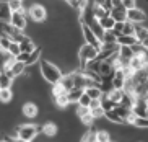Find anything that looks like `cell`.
<instances>
[{"instance_id": "8992f818", "label": "cell", "mask_w": 148, "mask_h": 142, "mask_svg": "<svg viewBox=\"0 0 148 142\" xmlns=\"http://www.w3.org/2000/svg\"><path fill=\"white\" fill-rule=\"evenodd\" d=\"M80 31H82V38H83V43L86 44H93V46H96L98 49H99L101 46V41L99 38L93 33V30L90 28L88 25H85V23H80Z\"/></svg>"}, {"instance_id": "d590c367", "label": "cell", "mask_w": 148, "mask_h": 142, "mask_svg": "<svg viewBox=\"0 0 148 142\" xmlns=\"http://www.w3.org/2000/svg\"><path fill=\"white\" fill-rule=\"evenodd\" d=\"M122 7L125 10H130L137 7V0H122Z\"/></svg>"}, {"instance_id": "ee69618b", "label": "cell", "mask_w": 148, "mask_h": 142, "mask_svg": "<svg viewBox=\"0 0 148 142\" xmlns=\"http://www.w3.org/2000/svg\"><path fill=\"white\" fill-rule=\"evenodd\" d=\"M111 142H116V141H111Z\"/></svg>"}, {"instance_id": "74e56055", "label": "cell", "mask_w": 148, "mask_h": 142, "mask_svg": "<svg viewBox=\"0 0 148 142\" xmlns=\"http://www.w3.org/2000/svg\"><path fill=\"white\" fill-rule=\"evenodd\" d=\"M101 106V100H91V103H90V109H95V108Z\"/></svg>"}, {"instance_id": "d6986e66", "label": "cell", "mask_w": 148, "mask_h": 142, "mask_svg": "<svg viewBox=\"0 0 148 142\" xmlns=\"http://www.w3.org/2000/svg\"><path fill=\"white\" fill-rule=\"evenodd\" d=\"M116 43L119 46H132V44L137 43V38L135 36H127V35H119L117 39H116Z\"/></svg>"}, {"instance_id": "e0dca14e", "label": "cell", "mask_w": 148, "mask_h": 142, "mask_svg": "<svg viewBox=\"0 0 148 142\" xmlns=\"http://www.w3.org/2000/svg\"><path fill=\"white\" fill-rule=\"evenodd\" d=\"M52 100H54V105H56L59 109H67V108L70 106V101H69L67 93L65 95H59V96H56V98H52Z\"/></svg>"}, {"instance_id": "3957f363", "label": "cell", "mask_w": 148, "mask_h": 142, "mask_svg": "<svg viewBox=\"0 0 148 142\" xmlns=\"http://www.w3.org/2000/svg\"><path fill=\"white\" fill-rule=\"evenodd\" d=\"M98 54H99V49H98L96 46L83 43L82 46H80V49H78V60H80L78 70H80V72H82V70H85L86 64L90 62V60L96 59V57H98Z\"/></svg>"}, {"instance_id": "7402d4cb", "label": "cell", "mask_w": 148, "mask_h": 142, "mask_svg": "<svg viewBox=\"0 0 148 142\" xmlns=\"http://www.w3.org/2000/svg\"><path fill=\"white\" fill-rule=\"evenodd\" d=\"M12 83H13V78L10 77L7 72L0 70V87L2 88H12Z\"/></svg>"}, {"instance_id": "1f68e13d", "label": "cell", "mask_w": 148, "mask_h": 142, "mask_svg": "<svg viewBox=\"0 0 148 142\" xmlns=\"http://www.w3.org/2000/svg\"><path fill=\"white\" fill-rule=\"evenodd\" d=\"M122 35H127V36H135V25L130 21H125L124 23V30H122Z\"/></svg>"}, {"instance_id": "5b68a950", "label": "cell", "mask_w": 148, "mask_h": 142, "mask_svg": "<svg viewBox=\"0 0 148 142\" xmlns=\"http://www.w3.org/2000/svg\"><path fill=\"white\" fill-rule=\"evenodd\" d=\"M28 13L25 8L21 10H18V12H12V17H10V25L15 26L16 30H26V26H28Z\"/></svg>"}, {"instance_id": "bcb514c9", "label": "cell", "mask_w": 148, "mask_h": 142, "mask_svg": "<svg viewBox=\"0 0 148 142\" xmlns=\"http://www.w3.org/2000/svg\"><path fill=\"white\" fill-rule=\"evenodd\" d=\"M0 88H2V87H0Z\"/></svg>"}, {"instance_id": "30bf717a", "label": "cell", "mask_w": 148, "mask_h": 142, "mask_svg": "<svg viewBox=\"0 0 148 142\" xmlns=\"http://www.w3.org/2000/svg\"><path fill=\"white\" fill-rule=\"evenodd\" d=\"M124 83H125V73L122 69L114 70L112 75V87L114 88H124Z\"/></svg>"}, {"instance_id": "8d00e7d4", "label": "cell", "mask_w": 148, "mask_h": 142, "mask_svg": "<svg viewBox=\"0 0 148 142\" xmlns=\"http://www.w3.org/2000/svg\"><path fill=\"white\" fill-rule=\"evenodd\" d=\"M28 59H29V54H28V52H20V54L16 56V60H20V62H25V64L28 62Z\"/></svg>"}, {"instance_id": "4fadbf2b", "label": "cell", "mask_w": 148, "mask_h": 142, "mask_svg": "<svg viewBox=\"0 0 148 142\" xmlns=\"http://www.w3.org/2000/svg\"><path fill=\"white\" fill-rule=\"evenodd\" d=\"M15 98V93L12 88H0V105H8Z\"/></svg>"}, {"instance_id": "cb8c5ba5", "label": "cell", "mask_w": 148, "mask_h": 142, "mask_svg": "<svg viewBox=\"0 0 148 142\" xmlns=\"http://www.w3.org/2000/svg\"><path fill=\"white\" fill-rule=\"evenodd\" d=\"M119 57L121 59H125V60H130L134 57V52H132V47L130 46H119Z\"/></svg>"}, {"instance_id": "9c48e42d", "label": "cell", "mask_w": 148, "mask_h": 142, "mask_svg": "<svg viewBox=\"0 0 148 142\" xmlns=\"http://www.w3.org/2000/svg\"><path fill=\"white\" fill-rule=\"evenodd\" d=\"M41 132L49 139L56 137L57 134H59V126H57V123H54V121H46V123L41 124Z\"/></svg>"}, {"instance_id": "f35d334b", "label": "cell", "mask_w": 148, "mask_h": 142, "mask_svg": "<svg viewBox=\"0 0 148 142\" xmlns=\"http://www.w3.org/2000/svg\"><path fill=\"white\" fill-rule=\"evenodd\" d=\"M111 3H112V8H119L122 7V0H111Z\"/></svg>"}, {"instance_id": "ac0fdd59", "label": "cell", "mask_w": 148, "mask_h": 142, "mask_svg": "<svg viewBox=\"0 0 148 142\" xmlns=\"http://www.w3.org/2000/svg\"><path fill=\"white\" fill-rule=\"evenodd\" d=\"M67 91L69 90L62 85V82H57V83H52V85H51V91H49V93H51L52 98H56V96H59V95H65Z\"/></svg>"}, {"instance_id": "603a6c76", "label": "cell", "mask_w": 148, "mask_h": 142, "mask_svg": "<svg viewBox=\"0 0 148 142\" xmlns=\"http://www.w3.org/2000/svg\"><path fill=\"white\" fill-rule=\"evenodd\" d=\"M148 36V28L145 25H135V38L137 41H143Z\"/></svg>"}, {"instance_id": "8fae6325", "label": "cell", "mask_w": 148, "mask_h": 142, "mask_svg": "<svg viewBox=\"0 0 148 142\" xmlns=\"http://www.w3.org/2000/svg\"><path fill=\"white\" fill-rule=\"evenodd\" d=\"M99 75L101 77H112L114 75V65H112L111 60H101Z\"/></svg>"}, {"instance_id": "d4e9b609", "label": "cell", "mask_w": 148, "mask_h": 142, "mask_svg": "<svg viewBox=\"0 0 148 142\" xmlns=\"http://www.w3.org/2000/svg\"><path fill=\"white\" fill-rule=\"evenodd\" d=\"M96 142H111V132L108 129L96 131Z\"/></svg>"}, {"instance_id": "836d02e7", "label": "cell", "mask_w": 148, "mask_h": 142, "mask_svg": "<svg viewBox=\"0 0 148 142\" xmlns=\"http://www.w3.org/2000/svg\"><path fill=\"white\" fill-rule=\"evenodd\" d=\"M8 52L12 54V56L16 57L18 54L21 52V49H20V43H15V41H12V43H10V46H8Z\"/></svg>"}, {"instance_id": "9a60e30c", "label": "cell", "mask_w": 148, "mask_h": 142, "mask_svg": "<svg viewBox=\"0 0 148 142\" xmlns=\"http://www.w3.org/2000/svg\"><path fill=\"white\" fill-rule=\"evenodd\" d=\"M85 93L90 96L91 100H101L103 98V90L99 88V85H91V87H86L85 88Z\"/></svg>"}, {"instance_id": "e575fe53", "label": "cell", "mask_w": 148, "mask_h": 142, "mask_svg": "<svg viewBox=\"0 0 148 142\" xmlns=\"http://www.w3.org/2000/svg\"><path fill=\"white\" fill-rule=\"evenodd\" d=\"M90 103H91V98L88 96L86 93H83L82 96H80V100H78V105H82V106H88L90 108Z\"/></svg>"}, {"instance_id": "4316f807", "label": "cell", "mask_w": 148, "mask_h": 142, "mask_svg": "<svg viewBox=\"0 0 148 142\" xmlns=\"http://www.w3.org/2000/svg\"><path fill=\"white\" fill-rule=\"evenodd\" d=\"M132 126L135 129H148V119L145 116H137Z\"/></svg>"}, {"instance_id": "6da1fadb", "label": "cell", "mask_w": 148, "mask_h": 142, "mask_svg": "<svg viewBox=\"0 0 148 142\" xmlns=\"http://www.w3.org/2000/svg\"><path fill=\"white\" fill-rule=\"evenodd\" d=\"M39 72H41V77L46 80V83L52 85V83L60 82L62 78V70L59 69V65L54 64L52 60H47V59H41L39 60Z\"/></svg>"}, {"instance_id": "52a82bcc", "label": "cell", "mask_w": 148, "mask_h": 142, "mask_svg": "<svg viewBox=\"0 0 148 142\" xmlns=\"http://www.w3.org/2000/svg\"><path fill=\"white\" fill-rule=\"evenodd\" d=\"M21 114L29 121L36 119L38 114H39V106H38V103L33 101V100H26V101L21 105Z\"/></svg>"}, {"instance_id": "484cf974", "label": "cell", "mask_w": 148, "mask_h": 142, "mask_svg": "<svg viewBox=\"0 0 148 142\" xmlns=\"http://www.w3.org/2000/svg\"><path fill=\"white\" fill-rule=\"evenodd\" d=\"M73 113H75V116L78 118H83V116H86V114H90V113H91V109H90V108L88 106H82V105H75V109H73Z\"/></svg>"}, {"instance_id": "d6a6232c", "label": "cell", "mask_w": 148, "mask_h": 142, "mask_svg": "<svg viewBox=\"0 0 148 142\" xmlns=\"http://www.w3.org/2000/svg\"><path fill=\"white\" fill-rule=\"evenodd\" d=\"M91 114L95 119H104L106 118V111L103 109V106H98L95 108V109H91Z\"/></svg>"}, {"instance_id": "ba28073f", "label": "cell", "mask_w": 148, "mask_h": 142, "mask_svg": "<svg viewBox=\"0 0 148 142\" xmlns=\"http://www.w3.org/2000/svg\"><path fill=\"white\" fill-rule=\"evenodd\" d=\"M145 20H147V15H145L143 8L135 7V8L127 10V21L134 23V25H143Z\"/></svg>"}, {"instance_id": "ffe728a7", "label": "cell", "mask_w": 148, "mask_h": 142, "mask_svg": "<svg viewBox=\"0 0 148 142\" xmlns=\"http://www.w3.org/2000/svg\"><path fill=\"white\" fill-rule=\"evenodd\" d=\"M109 15V10H106L103 5H95L93 3V17L96 20H101V18H104Z\"/></svg>"}, {"instance_id": "f6af8a7d", "label": "cell", "mask_w": 148, "mask_h": 142, "mask_svg": "<svg viewBox=\"0 0 148 142\" xmlns=\"http://www.w3.org/2000/svg\"><path fill=\"white\" fill-rule=\"evenodd\" d=\"M21 2H25V0H21Z\"/></svg>"}, {"instance_id": "60d3db41", "label": "cell", "mask_w": 148, "mask_h": 142, "mask_svg": "<svg viewBox=\"0 0 148 142\" xmlns=\"http://www.w3.org/2000/svg\"><path fill=\"white\" fill-rule=\"evenodd\" d=\"M145 118H147V119H148V109H147V113H145Z\"/></svg>"}, {"instance_id": "5bb4252c", "label": "cell", "mask_w": 148, "mask_h": 142, "mask_svg": "<svg viewBox=\"0 0 148 142\" xmlns=\"http://www.w3.org/2000/svg\"><path fill=\"white\" fill-rule=\"evenodd\" d=\"M108 98L111 100V101H114L116 105H119L122 101V98H124V95H125V91H124V88H112L111 91H108Z\"/></svg>"}, {"instance_id": "4dcf8cb0", "label": "cell", "mask_w": 148, "mask_h": 142, "mask_svg": "<svg viewBox=\"0 0 148 142\" xmlns=\"http://www.w3.org/2000/svg\"><path fill=\"white\" fill-rule=\"evenodd\" d=\"M116 39H117V36L114 35L112 30H109V31H104V35L101 38V43H116Z\"/></svg>"}, {"instance_id": "f1b7e54d", "label": "cell", "mask_w": 148, "mask_h": 142, "mask_svg": "<svg viewBox=\"0 0 148 142\" xmlns=\"http://www.w3.org/2000/svg\"><path fill=\"white\" fill-rule=\"evenodd\" d=\"M101 106H103L104 111H109V109H114L117 105L114 103V101H111V100L108 98V95L104 93V95H103V98H101Z\"/></svg>"}, {"instance_id": "83f0119b", "label": "cell", "mask_w": 148, "mask_h": 142, "mask_svg": "<svg viewBox=\"0 0 148 142\" xmlns=\"http://www.w3.org/2000/svg\"><path fill=\"white\" fill-rule=\"evenodd\" d=\"M7 2V5H8L10 12H18V10L25 8V2H21V0H5Z\"/></svg>"}, {"instance_id": "b9f144b4", "label": "cell", "mask_w": 148, "mask_h": 142, "mask_svg": "<svg viewBox=\"0 0 148 142\" xmlns=\"http://www.w3.org/2000/svg\"><path fill=\"white\" fill-rule=\"evenodd\" d=\"M0 142H7V141H5V139H3V141H0Z\"/></svg>"}, {"instance_id": "7a4b0ae2", "label": "cell", "mask_w": 148, "mask_h": 142, "mask_svg": "<svg viewBox=\"0 0 148 142\" xmlns=\"http://www.w3.org/2000/svg\"><path fill=\"white\" fill-rule=\"evenodd\" d=\"M12 131H13V136H12V137H20L26 142H33L36 136L41 132V126L31 124V123H25V124L13 126Z\"/></svg>"}, {"instance_id": "277c9868", "label": "cell", "mask_w": 148, "mask_h": 142, "mask_svg": "<svg viewBox=\"0 0 148 142\" xmlns=\"http://www.w3.org/2000/svg\"><path fill=\"white\" fill-rule=\"evenodd\" d=\"M26 13H28V18H29L33 23H44L49 17L47 7L42 5V3H38V2L31 3L29 7H28Z\"/></svg>"}, {"instance_id": "ab89813d", "label": "cell", "mask_w": 148, "mask_h": 142, "mask_svg": "<svg viewBox=\"0 0 148 142\" xmlns=\"http://www.w3.org/2000/svg\"><path fill=\"white\" fill-rule=\"evenodd\" d=\"M140 43H142V46H143L145 49H148V36H147V38L143 39V41H140Z\"/></svg>"}, {"instance_id": "7bdbcfd3", "label": "cell", "mask_w": 148, "mask_h": 142, "mask_svg": "<svg viewBox=\"0 0 148 142\" xmlns=\"http://www.w3.org/2000/svg\"><path fill=\"white\" fill-rule=\"evenodd\" d=\"M137 142H143V141H137Z\"/></svg>"}, {"instance_id": "f546056e", "label": "cell", "mask_w": 148, "mask_h": 142, "mask_svg": "<svg viewBox=\"0 0 148 142\" xmlns=\"http://www.w3.org/2000/svg\"><path fill=\"white\" fill-rule=\"evenodd\" d=\"M129 65H130V67L135 70V72H137V70H140V69H142V67H143L145 64H143V60L140 59L138 56H134L130 60H129Z\"/></svg>"}, {"instance_id": "44dd1931", "label": "cell", "mask_w": 148, "mask_h": 142, "mask_svg": "<svg viewBox=\"0 0 148 142\" xmlns=\"http://www.w3.org/2000/svg\"><path fill=\"white\" fill-rule=\"evenodd\" d=\"M99 21V25L103 26V30L104 31H109V30H114V25H116V21H114V18L111 17V15H108V17L101 18V20H98Z\"/></svg>"}, {"instance_id": "2e32d148", "label": "cell", "mask_w": 148, "mask_h": 142, "mask_svg": "<svg viewBox=\"0 0 148 142\" xmlns=\"http://www.w3.org/2000/svg\"><path fill=\"white\" fill-rule=\"evenodd\" d=\"M109 15L114 18V21H127V10L124 7H119V8H112L109 12Z\"/></svg>"}, {"instance_id": "7c38bea8", "label": "cell", "mask_w": 148, "mask_h": 142, "mask_svg": "<svg viewBox=\"0 0 148 142\" xmlns=\"http://www.w3.org/2000/svg\"><path fill=\"white\" fill-rule=\"evenodd\" d=\"M85 93V90L83 88H78V87H73V88H70L69 91H67V96H69V101L70 105H77L78 103L80 96Z\"/></svg>"}]
</instances>
